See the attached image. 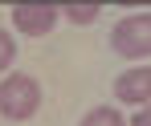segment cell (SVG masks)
<instances>
[{"instance_id":"5b68a950","label":"cell","mask_w":151,"mask_h":126,"mask_svg":"<svg viewBox=\"0 0 151 126\" xmlns=\"http://www.w3.org/2000/svg\"><path fill=\"white\" fill-rule=\"evenodd\" d=\"M78 126H127V118L114 110V106H94V110H86V118Z\"/></svg>"},{"instance_id":"7a4b0ae2","label":"cell","mask_w":151,"mask_h":126,"mask_svg":"<svg viewBox=\"0 0 151 126\" xmlns=\"http://www.w3.org/2000/svg\"><path fill=\"white\" fill-rule=\"evenodd\" d=\"M110 49L127 61L151 57V12H131L110 28Z\"/></svg>"},{"instance_id":"52a82bcc","label":"cell","mask_w":151,"mask_h":126,"mask_svg":"<svg viewBox=\"0 0 151 126\" xmlns=\"http://www.w3.org/2000/svg\"><path fill=\"white\" fill-rule=\"evenodd\" d=\"M12 61H17V41H12L8 28H0V73H4Z\"/></svg>"},{"instance_id":"ba28073f","label":"cell","mask_w":151,"mask_h":126,"mask_svg":"<svg viewBox=\"0 0 151 126\" xmlns=\"http://www.w3.org/2000/svg\"><path fill=\"white\" fill-rule=\"evenodd\" d=\"M127 126H151V102H147V106H139V114H135Z\"/></svg>"},{"instance_id":"3957f363","label":"cell","mask_w":151,"mask_h":126,"mask_svg":"<svg viewBox=\"0 0 151 126\" xmlns=\"http://www.w3.org/2000/svg\"><path fill=\"white\" fill-rule=\"evenodd\" d=\"M114 98L123 106H147L151 102V65H131L114 77Z\"/></svg>"},{"instance_id":"277c9868","label":"cell","mask_w":151,"mask_h":126,"mask_svg":"<svg viewBox=\"0 0 151 126\" xmlns=\"http://www.w3.org/2000/svg\"><path fill=\"white\" fill-rule=\"evenodd\" d=\"M57 25V4H17L12 8V28L25 37H45Z\"/></svg>"},{"instance_id":"8992f818","label":"cell","mask_w":151,"mask_h":126,"mask_svg":"<svg viewBox=\"0 0 151 126\" xmlns=\"http://www.w3.org/2000/svg\"><path fill=\"white\" fill-rule=\"evenodd\" d=\"M98 4H65V8H57V16H65V21H74V25H94L98 21Z\"/></svg>"},{"instance_id":"6da1fadb","label":"cell","mask_w":151,"mask_h":126,"mask_svg":"<svg viewBox=\"0 0 151 126\" xmlns=\"http://www.w3.org/2000/svg\"><path fill=\"white\" fill-rule=\"evenodd\" d=\"M41 110V81L29 73H8L0 81V118L8 122H29Z\"/></svg>"}]
</instances>
